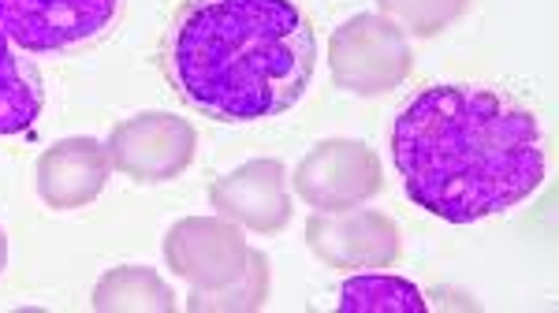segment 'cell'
<instances>
[{"mask_svg": "<svg viewBox=\"0 0 559 313\" xmlns=\"http://www.w3.org/2000/svg\"><path fill=\"white\" fill-rule=\"evenodd\" d=\"M112 160L105 146L86 134L60 139L38 157V194L49 209H83L105 191Z\"/></svg>", "mask_w": 559, "mask_h": 313, "instance_id": "obj_10", "label": "cell"}, {"mask_svg": "<svg viewBox=\"0 0 559 313\" xmlns=\"http://www.w3.org/2000/svg\"><path fill=\"white\" fill-rule=\"evenodd\" d=\"M198 134L176 112H142L116 123L105 154L120 176L134 183H168L183 176L194 160Z\"/></svg>", "mask_w": 559, "mask_h": 313, "instance_id": "obj_6", "label": "cell"}, {"mask_svg": "<svg viewBox=\"0 0 559 313\" xmlns=\"http://www.w3.org/2000/svg\"><path fill=\"white\" fill-rule=\"evenodd\" d=\"M4 265H8V236H4V228H0V273H4Z\"/></svg>", "mask_w": 559, "mask_h": 313, "instance_id": "obj_16", "label": "cell"}, {"mask_svg": "<svg viewBox=\"0 0 559 313\" xmlns=\"http://www.w3.org/2000/svg\"><path fill=\"white\" fill-rule=\"evenodd\" d=\"M306 243L329 268H388L400 257V224L377 209L313 213L306 220Z\"/></svg>", "mask_w": 559, "mask_h": 313, "instance_id": "obj_8", "label": "cell"}, {"mask_svg": "<svg viewBox=\"0 0 559 313\" xmlns=\"http://www.w3.org/2000/svg\"><path fill=\"white\" fill-rule=\"evenodd\" d=\"M269 302V257L261 250H250L247 268L236 284L216 291L191 288L187 294V310L194 313H254Z\"/></svg>", "mask_w": 559, "mask_h": 313, "instance_id": "obj_14", "label": "cell"}, {"mask_svg": "<svg viewBox=\"0 0 559 313\" xmlns=\"http://www.w3.org/2000/svg\"><path fill=\"white\" fill-rule=\"evenodd\" d=\"M384 20H392L403 34L414 38H437L459 15L471 8V0H377Z\"/></svg>", "mask_w": 559, "mask_h": 313, "instance_id": "obj_15", "label": "cell"}, {"mask_svg": "<svg viewBox=\"0 0 559 313\" xmlns=\"http://www.w3.org/2000/svg\"><path fill=\"white\" fill-rule=\"evenodd\" d=\"M250 246L242 228L228 217H187L165 236V262L191 288L216 291L242 276Z\"/></svg>", "mask_w": 559, "mask_h": 313, "instance_id": "obj_7", "label": "cell"}, {"mask_svg": "<svg viewBox=\"0 0 559 313\" xmlns=\"http://www.w3.org/2000/svg\"><path fill=\"white\" fill-rule=\"evenodd\" d=\"M392 160L418 209L474 224L515 209L545 183L537 116L485 86H426L392 128Z\"/></svg>", "mask_w": 559, "mask_h": 313, "instance_id": "obj_1", "label": "cell"}, {"mask_svg": "<svg viewBox=\"0 0 559 313\" xmlns=\"http://www.w3.org/2000/svg\"><path fill=\"white\" fill-rule=\"evenodd\" d=\"M160 60L194 112L258 123L302 101L318 38L295 0H183Z\"/></svg>", "mask_w": 559, "mask_h": 313, "instance_id": "obj_2", "label": "cell"}, {"mask_svg": "<svg viewBox=\"0 0 559 313\" xmlns=\"http://www.w3.org/2000/svg\"><path fill=\"white\" fill-rule=\"evenodd\" d=\"M123 15V0H0V26L34 57H75L102 45Z\"/></svg>", "mask_w": 559, "mask_h": 313, "instance_id": "obj_3", "label": "cell"}, {"mask_svg": "<svg viewBox=\"0 0 559 313\" xmlns=\"http://www.w3.org/2000/svg\"><path fill=\"white\" fill-rule=\"evenodd\" d=\"M41 75L0 26V134H20L41 116Z\"/></svg>", "mask_w": 559, "mask_h": 313, "instance_id": "obj_12", "label": "cell"}, {"mask_svg": "<svg viewBox=\"0 0 559 313\" xmlns=\"http://www.w3.org/2000/svg\"><path fill=\"white\" fill-rule=\"evenodd\" d=\"M429 302L418 284L388 273H358L347 276L340 288V310L344 313H421Z\"/></svg>", "mask_w": 559, "mask_h": 313, "instance_id": "obj_13", "label": "cell"}, {"mask_svg": "<svg viewBox=\"0 0 559 313\" xmlns=\"http://www.w3.org/2000/svg\"><path fill=\"white\" fill-rule=\"evenodd\" d=\"M210 202L221 217L236 220L239 228L258 236H276L292 224V194H287V172L280 160L258 157L213 179Z\"/></svg>", "mask_w": 559, "mask_h": 313, "instance_id": "obj_9", "label": "cell"}, {"mask_svg": "<svg viewBox=\"0 0 559 313\" xmlns=\"http://www.w3.org/2000/svg\"><path fill=\"white\" fill-rule=\"evenodd\" d=\"M90 306L102 313H173L176 291L146 265H116L97 280Z\"/></svg>", "mask_w": 559, "mask_h": 313, "instance_id": "obj_11", "label": "cell"}, {"mask_svg": "<svg viewBox=\"0 0 559 313\" xmlns=\"http://www.w3.org/2000/svg\"><path fill=\"white\" fill-rule=\"evenodd\" d=\"M295 191L318 213H340L366 205L384 191L381 157L355 139H324L295 168Z\"/></svg>", "mask_w": 559, "mask_h": 313, "instance_id": "obj_5", "label": "cell"}, {"mask_svg": "<svg viewBox=\"0 0 559 313\" xmlns=\"http://www.w3.org/2000/svg\"><path fill=\"white\" fill-rule=\"evenodd\" d=\"M411 68V38L381 12L350 15L329 41L332 83L355 97H381L388 89H400Z\"/></svg>", "mask_w": 559, "mask_h": 313, "instance_id": "obj_4", "label": "cell"}]
</instances>
